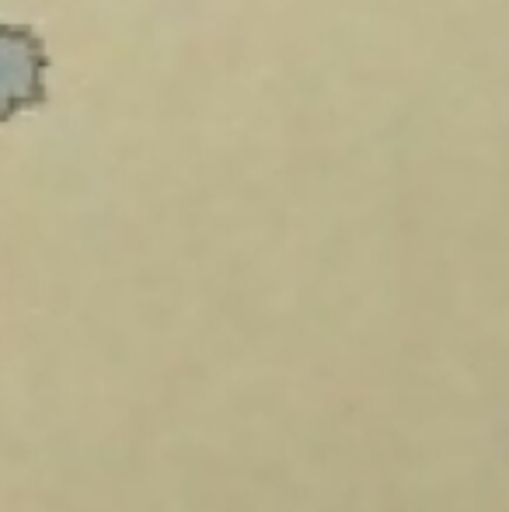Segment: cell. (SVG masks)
I'll return each mask as SVG.
<instances>
[{
  "label": "cell",
  "mask_w": 509,
  "mask_h": 512,
  "mask_svg": "<svg viewBox=\"0 0 509 512\" xmlns=\"http://www.w3.org/2000/svg\"><path fill=\"white\" fill-rule=\"evenodd\" d=\"M49 56L35 28L0 25V122L46 105Z\"/></svg>",
  "instance_id": "cell-1"
}]
</instances>
